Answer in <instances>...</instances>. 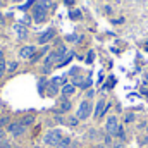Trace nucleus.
I'll list each match as a JSON object with an SVG mask.
<instances>
[{
	"label": "nucleus",
	"instance_id": "f257e3e1",
	"mask_svg": "<svg viewBox=\"0 0 148 148\" xmlns=\"http://www.w3.org/2000/svg\"><path fill=\"white\" fill-rule=\"evenodd\" d=\"M66 55H67V47L60 45L57 50H53V52L48 53V57L45 59V67H50V66H53V64L59 66V64L66 59Z\"/></svg>",
	"mask_w": 148,
	"mask_h": 148
},
{
	"label": "nucleus",
	"instance_id": "f03ea898",
	"mask_svg": "<svg viewBox=\"0 0 148 148\" xmlns=\"http://www.w3.org/2000/svg\"><path fill=\"white\" fill-rule=\"evenodd\" d=\"M60 140H62V131L60 129H48L43 134V145H47V147L53 148Z\"/></svg>",
	"mask_w": 148,
	"mask_h": 148
},
{
	"label": "nucleus",
	"instance_id": "7ed1b4c3",
	"mask_svg": "<svg viewBox=\"0 0 148 148\" xmlns=\"http://www.w3.org/2000/svg\"><path fill=\"white\" fill-rule=\"evenodd\" d=\"M7 134L10 136V138H21V136H24L26 134V131H28V127L26 126H23L19 121H16V122H10L9 126H7Z\"/></svg>",
	"mask_w": 148,
	"mask_h": 148
},
{
	"label": "nucleus",
	"instance_id": "20e7f679",
	"mask_svg": "<svg viewBox=\"0 0 148 148\" xmlns=\"http://www.w3.org/2000/svg\"><path fill=\"white\" fill-rule=\"evenodd\" d=\"M93 114V105L90 100H83L79 105H77V112H76V117L79 121H86L90 115Z\"/></svg>",
	"mask_w": 148,
	"mask_h": 148
},
{
	"label": "nucleus",
	"instance_id": "39448f33",
	"mask_svg": "<svg viewBox=\"0 0 148 148\" xmlns=\"http://www.w3.org/2000/svg\"><path fill=\"white\" fill-rule=\"evenodd\" d=\"M47 16H48V10H45L40 3H35V7H33V21L35 23H43V21H47Z\"/></svg>",
	"mask_w": 148,
	"mask_h": 148
},
{
	"label": "nucleus",
	"instance_id": "423d86ee",
	"mask_svg": "<svg viewBox=\"0 0 148 148\" xmlns=\"http://www.w3.org/2000/svg\"><path fill=\"white\" fill-rule=\"evenodd\" d=\"M119 126H121V124H119V119H117L115 115H109V119H107V122H105V131H107V134L115 136Z\"/></svg>",
	"mask_w": 148,
	"mask_h": 148
},
{
	"label": "nucleus",
	"instance_id": "0eeeda50",
	"mask_svg": "<svg viewBox=\"0 0 148 148\" xmlns=\"http://www.w3.org/2000/svg\"><path fill=\"white\" fill-rule=\"evenodd\" d=\"M53 36H55V29H53V28H48L47 31H43V33L38 36V43H40V45H47L48 41L53 40Z\"/></svg>",
	"mask_w": 148,
	"mask_h": 148
},
{
	"label": "nucleus",
	"instance_id": "6e6552de",
	"mask_svg": "<svg viewBox=\"0 0 148 148\" xmlns=\"http://www.w3.org/2000/svg\"><path fill=\"white\" fill-rule=\"evenodd\" d=\"M35 53H36V47H33V45H26V47L21 48L19 57H21V59H28V60H31V57H33Z\"/></svg>",
	"mask_w": 148,
	"mask_h": 148
},
{
	"label": "nucleus",
	"instance_id": "1a4fd4ad",
	"mask_svg": "<svg viewBox=\"0 0 148 148\" xmlns=\"http://www.w3.org/2000/svg\"><path fill=\"white\" fill-rule=\"evenodd\" d=\"M105 107H107V102H105V100H98V102H97V105H95V110H93L95 119H98V117L105 115Z\"/></svg>",
	"mask_w": 148,
	"mask_h": 148
},
{
	"label": "nucleus",
	"instance_id": "9d476101",
	"mask_svg": "<svg viewBox=\"0 0 148 148\" xmlns=\"http://www.w3.org/2000/svg\"><path fill=\"white\" fill-rule=\"evenodd\" d=\"M71 107H73V105H71V102H69L67 98H64V100L59 103V109H57V110H53V114H55V115H60V114H67V112L71 110Z\"/></svg>",
	"mask_w": 148,
	"mask_h": 148
},
{
	"label": "nucleus",
	"instance_id": "9b49d317",
	"mask_svg": "<svg viewBox=\"0 0 148 148\" xmlns=\"http://www.w3.org/2000/svg\"><path fill=\"white\" fill-rule=\"evenodd\" d=\"M47 88H48V90H47V93H45V95L53 98V97H57V93L60 91V88H62V86H59L55 81H48V86H47Z\"/></svg>",
	"mask_w": 148,
	"mask_h": 148
},
{
	"label": "nucleus",
	"instance_id": "f8f14e48",
	"mask_svg": "<svg viewBox=\"0 0 148 148\" xmlns=\"http://www.w3.org/2000/svg\"><path fill=\"white\" fill-rule=\"evenodd\" d=\"M60 93H62L64 98H69V97H73L74 93H76V86H74L73 83H66V84L60 88Z\"/></svg>",
	"mask_w": 148,
	"mask_h": 148
},
{
	"label": "nucleus",
	"instance_id": "ddd939ff",
	"mask_svg": "<svg viewBox=\"0 0 148 148\" xmlns=\"http://www.w3.org/2000/svg\"><path fill=\"white\" fill-rule=\"evenodd\" d=\"M14 31L17 33L19 40H24V38L28 36V28H24L23 24H16V26H14Z\"/></svg>",
	"mask_w": 148,
	"mask_h": 148
},
{
	"label": "nucleus",
	"instance_id": "4468645a",
	"mask_svg": "<svg viewBox=\"0 0 148 148\" xmlns=\"http://www.w3.org/2000/svg\"><path fill=\"white\" fill-rule=\"evenodd\" d=\"M23 126H26V127H29V126H33L35 122H36V117L35 115H24V117H21V121H19Z\"/></svg>",
	"mask_w": 148,
	"mask_h": 148
},
{
	"label": "nucleus",
	"instance_id": "2eb2a0df",
	"mask_svg": "<svg viewBox=\"0 0 148 148\" xmlns=\"http://www.w3.org/2000/svg\"><path fill=\"white\" fill-rule=\"evenodd\" d=\"M71 141H73V138L71 136H62V140L55 145L53 148H69L71 147Z\"/></svg>",
	"mask_w": 148,
	"mask_h": 148
},
{
	"label": "nucleus",
	"instance_id": "dca6fc26",
	"mask_svg": "<svg viewBox=\"0 0 148 148\" xmlns=\"http://www.w3.org/2000/svg\"><path fill=\"white\" fill-rule=\"evenodd\" d=\"M12 122V119H10V115H2L0 117V129H7V126Z\"/></svg>",
	"mask_w": 148,
	"mask_h": 148
},
{
	"label": "nucleus",
	"instance_id": "f3484780",
	"mask_svg": "<svg viewBox=\"0 0 148 148\" xmlns=\"http://www.w3.org/2000/svg\"><path fill=\"white\" fill-rule=\"evenodd\" d=\"M38 3H40L45 10H52V9H53V2H52V0H38Z\"/></svg>",
	"mask_w": 148,
	"mask_h": 148
},
{
	"label": "nucleus",
	"instance_id": "a211bd4d",
	"mask_svg": "<svg viewBox=\"0 0 148 148\" xmlns=\"http://www.w3.org/2000/svg\"><path fill=\"white\" fill-rule=\"evenodd\" d=\"M79 122H81V121H79L76 115H71V117H67V126H71V127H76Z\"/></svg>",
	"mask_w": 148,
	"mask_h": 148
},
{
	"label": "nucleus",
	"instance_id": "6ab92c4d",
	"mask_svg": "<svg viewBox=\"0 0 148 148\" xmlns=\"http://www.w3.org/2000/svg\"><path fill=\"white\" fill-rule=\"evenodd\" d=\"M115 138H117L119 141H124V140H126V133H124V127H122V126H119V129H117V134H115Z\"/></svg>",
	"mask_w": 148,
	"mask_h": 148
},
{
	"label": "nucleus",
	"instance_id": "aec40b11",
	"mask_svg": "<svg viewBox=\"0 0 148 148\" xmlns=\"http://www.w3.org/2000/svg\"><path fill=\"white\" fill-rule=\"evenodd\" d=\"M47 86H48V83H47L45 79H41V81L38 83V91H40L41 95H45V93H47V91H45V88H47Z\"/></svg>",
	"mask_w": 148,
	"mask_h": 148
},
{
	"label": "nucleus",
	"instance_id": "412c9836",
	"mask_svg": "<svg viewBox=\"0 0 148 148\" xmlns=\"http://www.w3.org/2000/svg\"><path fill=\"white\" fill-rule=\"evenodd\" d=\"M5 73H7V62L5 59H0V77H3Z\"/></svg>",
	"mask_w": 148,
	"mask_h": 148
},
{
	"label": "nucleus",
	"instance_id": "4be33fe9",
	"mask_svg": "<svg viewBox=\"0 0 148 148\" xmlns=\"http://www.w3.org/2000/svg\"><path fill=\"white\" fill-rule=\"evenodd\" d=\"M17 62H7V73H14L16 69H17Z\"/></svg>",
	"mask_w": 148,
	"mask_h": 148
},
{
	"label": "nucleus",
	"instance_id": "5701e85b",
	"mask_svg": "<svg viewBox=\"0 0 148 148\" xmlns=\"http://www.w3.org/2000/svg\"><path fill=\"white\" fill-rule=\"evenodd\" d=\"M69 16H71V19H79V17H81V12H79V10H73Z\"/></svg>",
	"mask_w": 148,
	"mask_h": 148
},
{
	"label": "nucleus",
	"instance_id": "b1692460",
	"mask_svg": "<svg viewBox=\"0 0 148 148\" xmlns=\"http://www.w3.org/2000/svg\"><path fill=\"white\" fill-rule=\"evenodd\" d=\"M93 55H95V53H93V50H91V52H88V57H86V62H90V64H91V62H93Z\"/></svg>",
	"mask_w": 148,
	"mask_h": 148
},
{
	"label": "nucleus",
	"instance_id": "393cba45",
	"mask_svg": "<svg viewBox=\"0 0 148 148\" xmlns=\"http://www.w3.org/2000/svg\"><path fill=\"white\" fill-rule=\"evenodd\" d=\"M124 121H126V122H127V124H129V122H133V121H134V115H133V114H127V115H126V119H124Z\"/></svg>",
	"mask_w": 148,
	"mask_h": 148
},
{
	"label": "nucleus",
	"instance_id": "a878e982",
	"mask_svg": "<svg viewBox=\"0 0 148 148\" xmlns=\"http://www.w3.org/2000/svg\"><path fill=\"white\" fill-rule=\"evenodd\" d=\"M112 147L114 148H124V141H115V143H112Z\"/></svg>",
	"mask_w": 148,
	"mask_h": 148
},
{
	"label": "nucleus",
	"instance_id": "bb28decb",
	"mask_svg": "<svg viewBox=\"0 0 148 148\" xmlns=\"http://www.w3.org/2000/svg\"><path fill=\"white\" fill-rule=\"evenodd\" d=\"M105 145L112 147V136H110V134H107V136H105Z\"/></svg>",
	"mask_w": 148,
	"mask_h": 148
},
{
	"label": "nucleus",
	"instance_id": "cd10ccee",
	"mask_svg": "<svg viewBox=\"0 0 148 148\" xmlns=\"http://www.w3.org/2000/svg\"><path fill=\"white\" fill-rule=\"evenodd\" d=\"M93 95H95V91H93V90H90V91H88V98H86V100H90Z\"/></svg>",
	"mask_w": 148,
	"mask_h": 148
},
{
	"label": "nucleus",
	"instance_id": "c85d7f7f",
	"mask_svg": "<svg viewBox=\"0 0 148 148\" xmlns=\"http://www.w3.org/2000/svg\"><path fill=\"white\" fill-rule=\"evenodd\" d=\"M141 143H143V145H147V143H148V136H145V140H141Z\"/></svg>",
	"mask_w": 148,
	"mask_h": 148
},
{
	"label": "nucleus",
	"instance_id": "c756f323",
	"mask_svg": "<svg viewBox=\"0 0 148 148\" xmlns=\"http://www.w3.org/2000/svg\"><path fill=\"white\" fill-rule=\"evenodd\" d=\"M10 148H21L19 145H10Z\"/></svg>",
	"mask_w": 148,
	"mask_h": 148
},
{
	"label": "nucleus",
	"instance_id": "7c9ffc66",
	"mask_svg": "<svg viewBox=\"0 0 148 148\" xmlns=\"http://www.w3.org/2000/svg\"><path fill=\"white\" fill-rule=\"evenodd\" d=\"M0 59H3V52L2 50H0Z\"/></svg>",
	"mask_w": 148,
	"mask_h": 148
},
{
	"label": "nucleus",
	"instance_id": "2f4dec72",
	"mask_svg": "<svg viewBox=\"0 0 148 148\" xmlns=\"http://www.w3.org/2000/svg\"><path fill=\"white\" fill-rule=\"evenodd\" d=\"M33 148H41V147H40V145H35V147H33Z\"/></svg>",
	"mask_w": 148,
	"mask_h": 148
},
{
	"label": "nucleus",
	"instance_id": "473e14b6",
	"mask_svg": "<svg viewBox=\"0 0 148 148\" xmlns=\"http://www.w3.org/2000/svg\"><path fill=\"white\" fill-rule=\"evenodd\" d=\"M12 2H19V0H12Z\"/></svg>",
	"mask_w": 148,
	"mask_h": 148
},
{
	"label": "nucleus",
	"instance_id": "72a5a7b5",
	"mask_svg": "<svg viewBox=\"0 0 148 148\" xmlns=\"http://www.w3.org/2000/svg\"><path fill=\"white\" fill-rule=\"evenodd\" d=\"M0 7H2V0H0Z\"/></svg>",
	"mask_w": 148,
	"mask_h": 148
},
{
	"label": "nucleus",
	"instance_id": "f704fd0d",
	"mask_svg": "<svg viewBox=\"0 0 148 148\" xmlns=\"http://www.w3.org/2000/svg\"><path fill=\"white\" fill-rule=\"evenodd\" d=\"M69 148H73V147H69Z\"/></svg>",
	"mask_w": 148,
	"mask_h": 148
}]
</instances>
